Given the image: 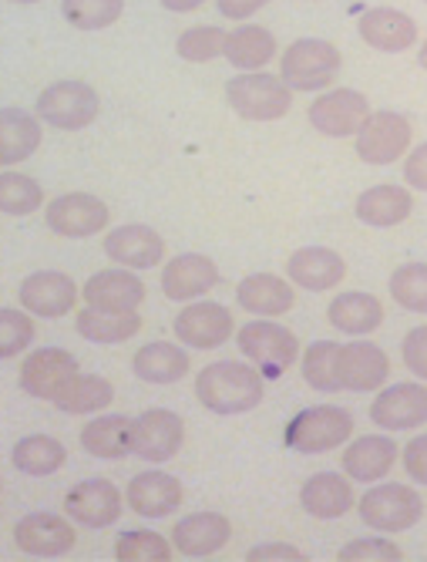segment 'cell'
I'll return each instance as SVG.
<instances>
[{
  "label": "cell",
  "mask_w": 427,
  "mask_h": 562,
  "mask_svg": "<svg viewBox=\"0 0 427 562\" xmlns=\"http://www.w3.org/2000/svg\"><path fill=\"white\" fill-rule=\"evenodd\" d=\"M401 462V445L391 438V431L384 435H360L350 438L340 458V469L360 482V485H373V482H384L394 465Z\"/></svg>",
  "instance_id": "20"
},
{
  "label": "cell",
  "mask_w": 427,
  "mask_h": 562,
  "mask_svg": "<svg viewBox=\"0 0 427 562\" xmlns=\"http://www.w3.org/2000/svg\"><path fill=\"white\" fill-rule=\"evenodd\" d=\"M411 145H414L411 119L391 109L370 112L360 132L353 135V151L367 166H394L407 156Z\"/></svg>",
  "instance_id": "7"
},
{
  "label": "cell",
  "mask_w": 427,
  "mask_h": 562,
  "mask_svg": "<svg viewBox=\"0 0 427 562\" xmlns=\"http://www.w3.org/2000/svg\"><path fill=\"white\" fill-rule=\"evenodd\" d=\"M195 397L220 418L249 415L266 397V381L252 361H216L195 374Z\"/></svg>",
  "instance_id": "1"
},
{
  "label": "cell",
  "mask_w": 427,
  "mask_h": 562,
  "mask_svg": "<svg viewBox=\"0 0 427 562\" xmlns=\"http://www.w3.org/2000/svg\"><path fill=\"white\" fill-rule=\"evenodd\" d=\"M125 513V492L109 479H85L65 495V516L85 529H109Z\"/></svg>",
  "instance_id": "15"
},
{
  "label": "cell",
  "mask_w": 427,
  "mask_h": 562,
  "mask_svg": "<svg viewBox=\"0 0 427 562\" xmlns=\"http://www.w3.org/2000/svg\"><path fill=\"white\" fill-rule=\"evenodd\" d=\"M424 4H427V0H424Z\"/></svg>",
  "instance_id": "54"
},
{
  "label": "cell",
  "mask_w": 427,
  "mask_h": 562,
  "mask_svg": "<svg viewBox=\"0 0 427 562\" xmlns=\"http://www.w3.org/2000/svg\"><path fill=\"white\" fill-rule=\"evenodd\" d=\"M417 65L427 71V41H424V44H420V50H417Z\"/></svg>",
  "instance_id": "52"
},
{
  "label": "cell",
  "mask_w": 427,
  "mask_h": 562,
  "mask_svg": "<svg viewBox=\"0 0 427 562\" xmlns=\"http://www.w3.org/2000/svg\"><path fill=\"white\" fill-rule=\"evenodd\" d=\"M14 542L24 555L34 559H61L75 549V522L55 513H31L14 526Z\"/></svg>",
  "instance_id": "21"
},
{
  "label": "cell",
  "mask_w": 427,
  "mask_h": 562,
  "mask_svg": "<svg viewBox=\"0 0 427 562\" xmlns=\"http://www.w3.org/2000/svg\"><path fill=\"white\" fill-rule=\"evenodd\" d=\"M353 438V415L340 404H316L303 407V412L286 425V448L300 454H327L344 448Z\"/></svg>",
  "instance_id": "5"
},
{
  "label": "cell",
  "mask_w": 427,
  "mask_h": 562,
  "mask_svg": "<svg viewBox=\"0 0 427 562\" xmlns=\"http://www.w3.org/2000/svg\"><path fill=\"white\" fill-rule=\"evenodd\" d=\"M182 502H186V485L162 469L138 472L125 488V505L138 519H169L179 513Z\"/></svg>",
  "instance_id": "18"
},
{
  "label": "cell",
  "mask_w": 427,
  "mask_h": 562,
  "mask_svg": "<svg viewBox=\"0 0 427 562\" xmlns=\"http://www.w3.org/2000/svg\"><path fill=\"white\" fill-rule=\"evenodd\" d=\"M236 344H239V353L252 364H262V368H277V371H286L293 368V361H300V337L277 324V317H256L249 324H243L236 330Z\"/></svg>",
  "instance_id": "10"
},
{
  "label": "cell",
  "mask_w": 427,
  "mask_h": 562,
  "mask_svg": "<svg viewBox=\"0 0 427 562\" xmlns=\"http://www.w3.org/2000/svg\"><path fill=\"white\" fill-rule=\"evenodd\" d=\"M115 401V384L101 374H75L65 391L50 401L61 415H98Z\"/></svg>",
  "instance_id": "37"
},
{
  "label": "cell",
  "mask_w": 427,
  "mask_h": 562,
  "mask_svg": "<svg viewBox=\"0 0 427 562\" xmlns=\"http://www.w3.org/2000/svg\"><path fill=\"white\" fill-rule=\"evenodd\" d=\"M233 522L220 513H192L172 529V546L186 559H209L229 546Z\"/></svg>",
  "instance_id": "27"
},
{
  "label": "cell",
  "mask_w": 427,
  "mask_h": 562,
  "mask_svg": "<svg viewBox=\"0 0 427 562\" xmlns=\"http://www.w3.org/2000/svg\"><path fill=\"white\" fill-rule=\"evenodd\" d=\"M81 300L88 306H98V311H109V314H132L145 303V283L128 267L101 270L81 286Z\"/></svg>",
  "instance_id": "26"
},
{
  "label": "cell",
  "mask_w": 427,
  "mask_h": 562,
  "mask_svg": "<svg viewBox=\"0 0 427 562\" xmlns=\"http://www.w3.org/2000/svg\"><path fill=\"white\" fill-rule=\"evenodd\" d=\"M344 68V55L334 41L300 37L280 55V75L293 91H327Z\"/></svg>",
  "instance_id": "4"
},
{
  "label": "cell",
  "mask_w": 427,
  "mask_h": 562,
  "mask_svg": "<svg viewBox=\"0 0 427 562\" xmlns=\"http://www.w3.org/2000/svg\"><path fill=\"white\" fill-rule=\"evenodd\" d=\"M327 321L337 334L347 337H367V334H378V327L384 324V303L363 293V290H347L337 293L327 306Z\"/></svg>",
  "instance_id": "31"
},
{
  "label": "cell",
  "mask_w": 427,
  "mask_h": 562,
  "mask_svg": "<svg viewBox=\"0 0 427 562\" xmlns=\"http://www.w3.org/2000/svg\"><path fill=\"white\" fill-rule=\"evenodd\" d=\"M353 213L370 229H394L414 213V189L411 186H394V182L370 186V189H363L357 195Z\"/></svg>",
  "instance_id": "28"
},
{
  "label": "cell",
  "mask_w": 427,
  "mask_h": 562,
  "mask_svg": "<svg viewBox=\"0 0 427 562\" xmlns=\"http://www.w3.org/2000/svg\"><path fill=\"white\" fill-rule=\"evenodd\" d=\"M78 374V357L65 347H37L21 361V387L37 401H55Z\"/></svg>",
  "instance_id": "16"
},
{
  "label": "cell",
  "mask_w": 427,
  "mask_h": 562,
  "mask_svg": "<svg viewBox=\"0 0 427 562\" xmlns=\"http://www.w3.org/2000/svg\"><path fill=\"white\" fill-rule=\"evenodd\" d=\"M186 445V422L169 407H151V412L132 418V454L148 465H166Z\"/></svg>",
  "instance_id": "11"
},
{
  "label": "cell",
  "mask_w": 427,
  "mask_h": 562,
  "mask_svg": "<svg viewBox=\"0 0 427 562\" xmlns=\"http://www.w3.org/2000/svg\"><path fill=\"white\" fill-rule=\"evenodd\" d=\"M226 34L216 24H195L176 37V55L189 65H209L226 50Z\"/></svg>",
  "instance_id": "42"
},
{
  "label": "cell",
  "mask_w": 427,
  "mask_h": 562,
  "mask_svg": "<svg viewBox=\"0 0 427 562\" xmlns=\"http://www.w3.org/2000/svg\"><path fill=\"white\" fill-rule=\"evenodd\" d=\"M81 448L101 462H122L132 454V418L128 415H98L81 428Z\"/></svg>",
  "instance_id": "34"
},
{
  "label": "cell",
  "mask_w": 427,
  "mask_h": 562,
  "mask_svg": "<svg viewBox=\"0 0 427 562\" xmlns=\"http://www.w3.org/2000/svg\"><path fill=\"white\" fill-rule=\"evenodd\" d=\"M370 112L373 109H370V101H367L363 91L327 88V91H316V98L310 101V109H306V119H310L313 132L327 135V138H353Z\"/></svg>",
  "instance_id": "9"
},
{
  "label": "cell",
  "mask_w": 427,
  "mask_h": 562,
  "mask_svg": "<svg viewBox=\"0 0 427 562\" xmlns=\"http://www.w3.org/2000/svg\"><path fill=\"white\" fill-rule=\"evenodd\" d=\"M357 513L367 529L384 532V536H401L424 519V498L414 485L373 482L357 498Z\"/></svg>",
  "instance_id": "2"
},
{
  "label": "cell",
  "mask_w": 427,
  "mask_h": 562,
  "mask_svg": "<svg viewBox=\"0 0 427 562\" xmlns=\"http://www.w3.org/2000/svg\"><path fill=\"white\" fill-rule=\"evenodd\" d=\"M18 300L31 317L61 321L78 306V283L61 270H37L21 283Z\"/></svg>",
  "instance_id": "17"
},
{
  "label": "cell",
  "mask_w": 427,
  "mask_h": 562,
  "mask_svg": "<svg viewBox=\"0 0 427 562\" xmlns=\"http://www.w3.org/2000/svg\"><path fill=\"white\" fill-rule=\"evenodd\" d=\"M303 513L319 522H337L357 505L353 479L347 472H316L300 488Z\"/></svg>",
  "instance_id": "24"
},
{
  "label": "cell",
  "mask_w": 427,
  "mask_h": 562,
  "mask_svg": "<svg viewBox=\"0 0 427 562\" xmlns=\"http://www.w3.org/2000/svg\"><path fill=\"white\" fill-rule=\"evenodd\" d=\"M104 257L115 267H128L135 273L155 270L166 260V239L145 223H125L104 233Z\"/></svg>",
  "instance_id": "19"
},
{
  "label": "cell",
  "mask_w": 427,
  "mask_h": 562,
  "mask_svg": "<svg viewBox=\"0 0 427 562\" xmlns=\"http://www.w3.org/2000/svg\"><path fill=\"white\" fill-rule=\"evenodd\" d=\"M11 4H41V0H11Z\"/></svg>",
  "instance_id": "53"
},
{
  "label": "cell",
  "mask_w": 427,
  "mask_h": 562,
  "mask_svg": "<svg viewBox=\"0 0 427 562\" xmlns=\"http://www.w3.org/2000/svg\"><path fill=\"white\" fill-rule=\"evenodd\" d=\"M192 361H189V350L186 344H172V340H151L142 344L132 357V374L145 384H179L189 374Z\"/></svg>",
  "instance_id": "30"
},
{
  "label": "cell",
  "mask_w": 427,
  "mask_h": 562,
  "mask_svg": "<svg viewBox=\"0 0 427 562\" xmlns=\"http://www.w3.org/2000/svg\"><path fill=\"white\" fill-rule=\"evenodd\" d=\"M176 555L172 539L158 536L151 529H128L115 539L119 562H169Z\"/></svg>",
  "instance_id": "41"
},
{
  "label": "cell",
  "mask_w": 427,
  "mask_h": 562,
  "mask_svg": "<svg viewBox=\"0 0 427 562\" xmlns=\"http://www.w3.org/2000/svg\"><path fill=\"white\" fill-rule=\"evenodd\" d=\"M404 186H411L414 192H427V142L411 145L404 156Z\"/></svg>",
  "instance_id": "48"
},
{
  "label": "cell",
  "mask_w": 427,
  "mask_h": 562,
  "mask_svg": "<svg viewBox=\"0 0 427 562\" xmlns=\"http://www.w3.org/2000/svg\"><path fill=\"white\" fill-rule=\"evenodd\" d=\"M75 330L88 340V344H125L142 330V317L138 311L132 314H109V311H98V306H81L78 317H75Z\"/></svg>",
  "instance_id": "36"
},
{
  "label": "cell",
  "mask_w": 427,
  "mask_h": 562,
  "mask_svg": "<svg viewBox=\"0 0 427 562\" xmlns=\"http://www.w3.org/2000/svg\"><path fill=\"white\" fill-rule=\"evenodd\" d=\"M239 311L252 317H283L296 306V290L286 277L277 273H249L236 286Z\"/></svg>",
  "instance_id": "29"
},
{
  "label": "cell",
  "mask_w": 427,
  "mask_h": 562,
  "mask_svg": "<svg viewBox=\"0 0 427 562\" xmlns=\"http://www.w3.org/2000/svg\"><path fill=\"white\" fill-rule=\"evenodd\" d=\"M293 88L283 81V75L270 71H239L226 81V101L229 109L246 122H280L293 109Z\"/></svg>",
  "instance_id": "3"
},
{
  "label": "cell",
  "mask_w": 427,
  "mask_h": 562,
  "mask_svg": "<svg viewBox=\"0 0 427 562\" xmlns=\"http://www.w3.org/2000/svg\"><path fill=\"white\" fill-rule=\"evenodd\" d=\"M391 296L397 306H404L407 314H424L427 317V263L424 260H411V263H401L391 280Z\"/></svg>",
  "instance_id": "40"
},
{
  "label": "cell",
  "mask_w": 427,
  "mask_h": 562,
  "mask_svg": "<svg viewBox=\"0 0 427 562\" xmlns=\"http://www.w3.org/2000/svg\"><path fill=\"white\" fill-rule=\"evenodd\" d=\"M286 280L310 293H330L347 280V260L330 246H303L286 260Z\"/></svg>",
  "instance_id": "23"
},
{
  "label": "cell",
  "mask_w": 427,
  "mask_h": 562,
  "mask_svg": "<svg viewBox=\"0 0 427 562\" xmlns=\"http://www.w3.org/2000/svg\"><path fill=\"white\" fill-rule=\"evenodd\" d=\"M391 378V357L384 347H378L367 337H350L337 350V384L340 391L367 394L381 391Z\"/></svg>",
  "instance_id": "14"
},
{
  "label": "cell",
  "mask_w": 427,
  "mask_h": 562,
  "mask_svg": "<svg viewBox=\"0 0 427 562\" xmlns=\"http://www.w3.org/2000/svg\"><path fill=\"white\" fill-rule=\"evenodd\" d=\"M370 422L381 431H417L427 425V381L384 384L370 404Z\"/></svg>",
  "instance_id": "12"
},
{
  "label": "cell",
  "mask_w": 427,
  "mask_h": 562,
  "mask_svg": "<svg viewBox=\"0 0 427 562\" xmlns=\"http://www.w3.org/2000/svg\"><path fill=\"white\" fill-rule=\"evenodd\" d=\"M61 14L78 31H104L125 14V0H61Z\"/></svg>",
  "instance_id": "43"
},
{
  "label": "cell",
  "mask_w": 427,
  "mask_h": 562,
  "mask_svg": "<svg viewBox=\"0 0 427 562\" xmlns=\"http://www.w3.org/2000/svg\"><path fill=\"white\" fill-rule=\"evenodd\" d=\"M401 465H404V475L414 485H424L427 488V435H414L401 448Z\"/></svg>",
  "instance_id": "47"
},
{
  "label": "cell",
  "mask_w": 427,
  "mask_h": 562,
  "mask_svg": "<svg viewBox=\"0 0 427 562\" xmlns=\"http://www.w3.org/2000/svg\"><path fill=\"white\" fill-rule=\"evenodd\" d=\"M44 223L50 226L55 236L91 239V236L104 233V226L112 223V213H109V206H104V199H98L91 192H65V195L47 202Z\"/></svg>",
  "instance_id": "13"
},
{
  "label": "cell",
  "mask_w": 427,
  "mask_h": 562,
  "mask_svg": "<svg viewBox=\"0 0 427 562\" xmlns=\"http://www.w3.org/2000/svg\"><path fill=\"white\" fill-rule=\"evenodd\" d=\"M11 462L21 475L31 479H47L58 475L68 462V448L55 438V435H27L14 445Z\"/></svg>",
  "instance_id": "35"
},
{
  "label": "cell",
  "mask_w": 427,
  "mask_h": 562,
  "mask_svg": "<svg viewBox=\"0 0 427 562\" xmlns=\"http://www.w3.org/2000/svg\"><path fill=\"white\" fill-rule=\"evenodd\" d=\"M401 361H404V368L417 381H427V324H420V327L404 334V340H401Z\"/></svg>",
  "instance_id": "46"
},
{
  "label": "cell",
  "mask_w": 427,
  "mask_h": 562,
  "mask_svg": "<svg viewBox=\"0 0 427 562\" xmlns=\"http://www.w3.org/2000/svg\"><path fill=\"white\" fill-rule=\"evenodd\" d=\"M44 142V128L37 115L24 109H0V169L27 162Z\"/></svg>",
  "instance_id": "33"
},
{
  "label": "cell",
  "mask_w": 427,
  "mask_h": 562,
  "mask_svg": "<svg viewBox=\"0 0 427 562\" xmlns=\"http://www.w3.org/2000/svg\"><path fill=\"white\" fill-rule=\"evenodd\" d=\"M357 34L367 47L381 50V55H401L420 41L417 21L397 8H370L357 21Z\"/></svg>",
  "instance_id": "25"
},
{
  "label": "cell",
  "mask_w": 427,
  "mask_h": 562,
  "mask_svg": "<svg viewBox=\"0 0 427 562\" xmlns=\"http://www.w3.org/2000/svg\"><path fill=\"white\" fill-rule=\"evenodd\" d=\"M270 0H216V11L226 18V21H249L252 14H259Z\"/></svg>",
  "instance_id": "50"
},
{
  "label": "cell",
  "mask_w": 427,
  "mask_h": 562,
  "mask_svg": "<svg viewBox=\"0 0 427 562\" xmlns=\"http://www.w3.org/2000/svg\"><path fill=\"white\" fill-rule=\"evenodd\" d=\"M337 350L340 340H313L303 353H300V374L313 391H327L337 394Z\"/></svg>",
  "instance_id": "38"
},
{
  "label": "cell",
  "mask_w": 427,
  "mask_h": 562,
  "mask_svg": "<svg viewBox=\"0 0 427 562\" xmlns=\"http://www.w3.org/2000/svg\"><path fill=\"white\" fill-rule=\"evenodd\" d=\"M172 334L189 350H216L236 337V317L216 300H189L172 321Z\"/></svg>",
  "instance_id": "8"
},
{
  "label": "cell",
  "mask_w": 427,
  "mask_h": 562,
  "mask_svg": "<svg viewBox=\"0 0 427 562\" xmlns=\"http://www.w3.org/2000/svg\"><path fill=\"white\" fill-rule=\"evenodd\" d=\"M162 293L172 303H189V300H202L209 290H216L223 283L220 267L212 263V257H202V252H179V257L166 260L162 267Z\"/></svg>",
  "instance_id": "22"
},
{
  "label": "cell",
  "mask_w": 427,
  "mask_h": 562,
  "mask_svg": "<svg viewBox=\"0 0 427 562\" xmlns=\"http://www.w3.org/2000/svg\"><path fill=\"white\" fill-rule=\"evenodd\" d=\"M246 562H306V555L290 542H266L246 552Z\"/></svg>",
  "instance_id": "49"
},
{
  "label": "cell",
  "mask_w": 427,
  "mask_h": 562,
  "mask_svg": "<svg viewBox=\"0 0 427 562\" xmlns=\"http://www.w3.org/2000/svg\"><path fill=\"white\" fill-rule=\"evenodd\" d=\"M337 562H404V549L394 546L384 532L370 539H353L337 552Z\"/></svg>",
  "instance_id": "45"
},
{
  "label": "cell",
  "mask_w": 427,
  "mask_h": 562,
  "mask_svg": "<svg viewBox=\"0 0 427 562\" xmlns=\"http://www.w3.org/2000/svg\"><path fill=\"white\" fill-rule=\"evenodd\" d=\"M277 55H280V44H277L273 31H270V27H262V24L239 21V24L226 34V50H223V58H226L236 71H262Z\"/></svg>",
  "instance_id": "32"
},
{
  "label": "cell",
  "mask_w": 427,
  "mask_h": 562,
  "mask_svg": "<svg viewBox=\"0 0 427 562\" xmlns=\"http://www.w3.org/2000/svg\"><path fill=\"white\" fill-rule=\"evenodd\" d=\"M37 337V327L27 311L0 306V361H14Z\"/></svg>",
  "instance_id": "44"
},
{
  "label": "cell",
  "mask_w": 427,
  "mask_h": 562,
  "mask_svg": "<svg viewBox=\"0 0 427 562\" xmlns=\"http://www.w3.org/2000/svg\"><path fill=\"white\" fill-rule=\"evenodd\" d=\"M101 115V98L88 81H55L37 94V119L58 132H81Z\"/></svg>",
  "instance_id": "6"
},
{
  "label": "cell",
  "mask_w": 427,
  "mask_h": 562,
  "mask_svg": "<svg viewBox=\"0 0 427 562\" xmlns=\"http://www.w3.org/2000/svg\"><path fill=\"white\" fill-rule=\"evenodd\" d=\"M44 206V189L24 172H0V213L31 216Z\"/></svg>",
  "instance_id": "39"
},
{
  "label": "cell",
  "mask_w": 427,
  "mask_h": 562,
  "mask_svg": "<svg viewBox=\"0 0 427 562\" xmlns=\"http://www.w3.org/2000/svg\"><path fill=\"white\" fill-rule=\"evenodd\" d=\"M169 14H192V11H199L205 0H158Z\"/></svg>",
  "instance_id": "51"
}]
</instances>
